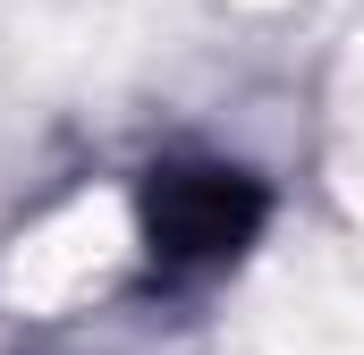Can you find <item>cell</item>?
Here are the masks:
<instances>
[{
    "label": "cell",
    "instance_id": "obj_1",
    "mask_svg": "<svg viewBox=\"0 0 364 355\" xmlns=\"http://www.w3.org/2000/svg\"><path fill=\"white\" fill-rule=\"evenodd\" d=\"M263 229V186L246 170H153L144 195V237L161 271H220L246 254V237Z\"/></svg>",
    "mask_w": 364,
    "mask_h": 355
}]
</instances>
